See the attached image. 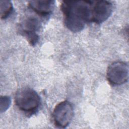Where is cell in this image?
I'll use <instances>...</instances> for the list:
<instances>
[{
  "label": "cell",
  "instance_id": "1",
  "mask_svg": "<svg viewBox=\"0 0 129 129\" xmlns=\"http://www.w3.org/2000/svg\"><path fill=\"white\" fill-rule=\"evenodd\" d=\"M61 10L64 17V23L71 31H81L86 23L91 22V1H63Z\"/></svg>",
  "mask_w": 129,
  "mask_h": 129
},
{
  "label": "cell",
  "instance_id": "2",
  "mask_svg": "<svg viewBox=\"0 0 129 129\" xmlns=\"http://www.w3.org/2000/svg\"><path fill=\"white\" fill-rule=\"evenodd\" d=\"M15 101L19 109L30 114L36 113L41 104L39 95L34 90L29 87L19 89L16 93Z\"/></svg>",
  "mask_w": 129,
  "mask_h": 129
},
{
  "label": "cell",
  "instance_id": "3",
  "mask_svg": "<svg viewBox=\"0 0 129 129\" xmlns=\"http://www.w3.org/2000/svg\"><path fill=\"white\" fill-rule=\"evenodd\" d=\"M41 28V22L35 16L25 17L20 23L19 30L20 34L25 37L32 46L36 45L39 38L38 32Z\"/></svg>",
  "mask_w": 129,
  "mask_h": 129
},
{
  "label": "cell",
  "instance_id": "4",
  "mask_svg": "<svg viewBox=\"0 0 129 129\" xmlns=\"http://www.w3.org/2000/svg\"><path fill=\"white\" fill-rule=\"evenodd\" d=\"M74 108L72 104L67 101L57 104L52 113L54 125L58 128H66L71 122L74 116Z\"/></svg>",
  "mask_w": 129,
  "mask_h": 129
},
{
  "label": "cell",
  "instance_id": "5",
  "mask_svg": "<svg viewBox=\"0 0 129 129\" xmlns=\"http://www.w3.org/2000/svg\"><path fill=\"white\" fill-rule=\"evenodd\" d=\"M107 81L112 86H118L127 82L128 80V65L124 61L112 62L107 70Z\"/></svg>",
  "mask_w": 129,
  "mask_h": 129
},
{
  "label": "cell",
  "instance_id": "6",
  "mask_svg": "<svg viewBox=\"0 0 129 129\" xmlns=\"http://www.w3.org/2000/svg\"><path fill=\"white\" fill-rule=\"evenodd\" d=\"M112 10V4L109 1H91V22L97 24L102 23L111 16Z\"/></svg>",
  "mask_w": 129,
  "mask_h": 129
},
{
  "label": "cell",
  "instance_id": "7",
  "mask_svg": "<svg viewBox=\"0 0 129 129\" xmlns=\"http://www.w3.org/2000/svg\"><path fill=\"white\" fill-rule=\"evenodd\" d=\"M55 2L54 1H31L29 7L33 11L42 17H48L53 11Z\"/></svg>",
  "mask_w": 129,
  "mask_h": 129
},
{
  "label": "cell",
  "instance_id": "8",
  "mask_svg": "<svg viewBox=\"0 0 129 129\" xmlns=\"http://www.w3.org/2000/svg\"><path fill=\"white\" fill-rule=\"evenodd\" d=\"M13 10V4L10 1L1 0L0 1V13L1 19H6Z\"/></svg>",
  "mask_w": 129,
  "mask_h": 129
},
{
  "label": "cell",
  "instance_id": "9",
  "mask_svg": "<svg viewBox=\"0 0 129 129\" xmlns=\"http://www.w3.org/2000/svg\"><path fill=\"white\" fill-rule=\"evenodd\" d=\"M11 99L9 96H1L0 99V111L1 113L5 112L10 106Z\"/></svg>",
  "mask_w": 129,
  "mask_h": 129
}]
</instances>
